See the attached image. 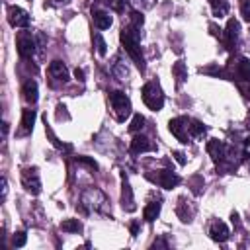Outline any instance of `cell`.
Masks as SVG:
<instances>
[{
    "label": "cell",
    "mask_w": 250,
    "mask_h": 250,
    "mask_svg": "<svg viewBox=\"0 0 250 250\" xmlns=\"http://www.w3.org/2000/svg\"><path fill=\"white\" fill-rule=\"evenodd\" d=\"M121 43H123L125 51L129 53V57L139 66V70L143 72L145 70V59H143V53H141V47H139V27H135V25L123 27L121 29Z\"/></svg>",
    "instance_id": "1"
},
{
    "label": "cell",
    "mask_w": 250,
    "mask_h": 250,
    "mask_svg": "<svg viewBox=\"0 0 250 250\" xmlns=\"http://www.w3.org/2000/svg\"><path fill=\"white\" fill-rule=\"evenodd\" d=\"M107 207V199L100 189H86L80 197V209L84 213L88 211H104Z\"/></svg>",
    "instance_id": "2"
},
{
    "label": "cell",
    "mask_w": 250,
    "mask_h": 250,
    "mask_svg": "<svg viewBox=\"0 0 250 250\" xmlns=\"http://www.w3.org/2000/svg\"><path fill=\"white\" fill-rule=\"evenodd\" d=\"M143 102H145L152 111L162 109V105H164L162 88H160L156 82H146V84L143 86Z\"/></svg>",
    "instance_id": "3"
},
{
    "label": "cell",
    "mask_w": 250,
    "mask_h": 250,
    "mask_svg": "<svg viewBox=\"0 0 250 250\" xmlns=\"http://www.w3.org/2000/svg\"><path fill=\"white\" fill-rule=\"evenodd\" d=\"M109 102H111V107H113V113H115L117 121H125L131 115V102L123 92H111Z\"/></svg>",
    "instance_id": "4"
},
{
    "label": "cell",
    "mask_w": 250,
    "mask_h": 250,
    "mask_svg": "<svg viewBox=\"0 0 250 250\" xmlns=\"http://www.w3.org/2000/svg\"><path fill=\"white\" fill-rule=\"evenodd\" d=\"M146 178L152 180L154 184H158L164 189H172V188H176L180 184V176L174 174L172 170H158L156 174H146Z\"/></svg>",
    "instance_id": "5"
},
{
    "label": "cell",
    "mask_w": 250,
    "mask_h": 250,
    "mask_svg": "<svg viewBox=\"0 0 250 250\" xmlns=\"http://www.w3.org/2000/svg\"><path fill=\"white\" fill-rule=\"evenodd\" d=\"M18 53L23 57V59H29L33 57V53L37 51V41L31 37L29 31H20L18 33Z\"/></svg>",
    "instance_id": "6"
},
{
    "label": "cell",
    "mask_w": 250,
    "mask_h": 250,
    "mask_svg": "<svg viewBox=\"0 0 250 250\" xmlns=\"http://www.w3.org/2000/svg\"><path fill=\"white\" fill-rule=\"evenodd\" d=\"M189 119H186V117H176V119H172L170 123H168V127H170V133L180 141V143H188L189 141Z\"/></svg>",
    "instance_id": "7"
},
{
    "label": "cell",
    "mask_w": 250,
    "mask_h": 250,
    "mask_svg": "<svg viewBox=\"0 0 250 250\" xmlns=\"http://www.w3.org/2000/svg\"><path fill=\"white\" fill-rule=\"evenodd\" d=\"M21 184H23V188H25L29 193L37 195V193L41 191V180H39L37 168H23V170H21Z\"/></svg>",
    "instance_id": "8"
},
{
    "label": "cell",
    "mask_w": 250,
    "mask_h": 250,
    "mask_svg": "<svg viewBox=\"0 0 250 250\" xmlns=\"http://www.w3.org/2000/svg\"><path fill=\"white\" fill-rule=\"evenodd\" d=\"M8 21L12 27H27L29 25V16L25 10L18 8V6H12L8 10Z\"/></svg>",
    "instance_id": "9"
},
{
    "label": "cell",
    "mask_w": 250,
    "mask_h": 250,
    "mask_svg": "<svg viewBox=\"0 0 250 250\" xmlns=\"http://www.w3.org/2000/svg\"><path fill=\"white\" fill-rule=\"evenodd\" d=\"M238 33H240V25H238V21H236L234 18L229 20L227 29H225V45H227V49L236 47V43H238Z\"/></svg>",
    "instance_id": "10"
},
{
    "label": "cell",
    "mask_w": 250,
    "mask_h": 250,
    "mask_svg": "<svg viewBox=\"0 0 250 250\" xmlns=\"http://www.w3.org/2000/svg\"><path fill=\"white\" fill-rule=\"evenodd\" d=\"M154 148H156V145H154L148 137H145V135H137V137H133V141H131V152H133V154L148 152V150H154Z\"/></svg>",
    "instance_id": "11"
},
{
    "label": "cell",
    "mask_w": 250,
    "mask_h": 250,
    "mask_svg": "<svg viewBox=\"0 0 250 250\" xmlns=\"http://www.w3.org/2000/svg\"><path fill=\"white\" fill-rule=\"evenodd\" d=\"M47 72H49V78H51L53 82H66V80H68V70H66V66H64L61 61H53V62L49 64Z\"/></svg>",
    "instance_id": "12"
},
{
    "label": "cell",
    "mask_w": 250,
    "mask_h": 250,
    "mask_svg": "<svg viewBox=\"0 0 250 250\" xmlns=\"http://www.w3.org/2000/svg\"><path fill=\"white\" fill-rule=\"evenodd\" d=\"M207 152L215 162H221L225 158V154H227V145L223 141H219V139H211L207 143Z\"/></svg>",
    "instance_id": "13"
},
{
    "label": "cell",
    "mask_w": 250,
    "mask_h": 250,
    "mask_svg": "<svg viewBox=\"0 0 250 250\" xmlns=\"http://www.w3.org/2000/svg\"><path fill=\"white\" fill-rule=\"evenodd\" d=\"M209 236L215 242H225L229 238V227L223 221H213L211 227H209Z\"/></svg>",
    "instance_id": "14"
},
{
    "label": "cell",
    "mask_w": 250,
    "mask_h": 250,
    "mask_svg": "<svg viewBox=\"0 0 250 250\" xmlns=\"http://www.w3.org/2000/svg\"><path fill=\"white\" fill-rule=\"evenodd\" d=\"M121 201H123V209H125V211H135L133 191H131V186H129V182H127L125 176H123V193H121Z\"/></svg>",
    "instance_id": "15"
},
{
    "label": "cell",
    "mask_w": 250,
    "mask_h": 250,
    "mask_svg": "<svg viewBox=\"0 0 250 250\" xmlns=\"http://www.w3.org/2000/svg\"><path fill=\"white\" fill-rule=\"evenodd\" d=\"M92 18H94V23H96L98 29H107L111 25V21H113L111 16L105 10H94L92 12Z\"/></svg>",
    "instance_id": "16"
},
{
    "label": "cell",
    "mask_w": 250,
    "mask_h": 250,
    "mask_svg": "<svg viewBox=\"0 0 250 250\" xmlns=\"http://www.w3.org/2000/svg\"><path fill=\"white\" fill-rule=\"evenodd\" d=\"M21 94H23V100H25L27 104H35V102H37V82H35V80L23 82Z\"/></svg>",
    "instance_id": "17"
},
{
    "label": "cell",
    "mask_w": 250,
    "mask_h": 250,
    "mask_svg": "<svg viewBox=\"0 0 250 250\" xmlns=\"http://www.w3.org/2000/svg\"><path fill=\"white\" fill-rule=\"evenodd\" d=\"M234 76L238 80H250V62L248 59H238V62L234 64Z\"/></svg>",
    "instance_id": "18"
},
{
    "label": "cell",
    "mask_w": 250,
    "mask_h": 250,
    "mask_svg": "<svg viewBox=\"0 0 250 250\" xmlns=\"http://www.w3.org/2000/svg\"><path fill=\"white\" fill-rule=\"evenodd\" d=\"M158 213H160V199H152V201H148V205L145 207V211H143V217H145V221H154L156 217H158Z\"/></svg>",
    "instance_id": "19"
},
{
    "label": "cell",
    "mask_w": 250,
    "mask_h": 250,
    "mask_svg": "<svg viewBox=\"0 0 250 250\" xmlns=\"http://www.w3.org/2000/svg\"><path fill=\"white\" fill-rule=\"evenodd\" d=\"M33 121H35V111L33 109H23L21 111V127H23V133H29L33 129Z\"/></svg>",
    "instance_id": "20"
},
{
    "label": "cell",
    "mask_w": 250,
    "mask_h": 250,
    "mask_svg": "<svg viewBox=\"0 0 250 250\" xmlns=\"http://www.w3.org/2000/svg\"><path fill=\"white\" fill-rule=\"evenodd\" d=\"M209 4H211L213 14H215L217 18H223V16L229 14V2H227V0H209Z\"/></svg>",
    "instance_id": "21"
},
{
    "label": "cell",
    "mask_w": 250,
    "mask_h": 250,
    "mask_svg": "<svg viewBox=\"0 0 250 250\" xmlns=\"http://www.w3.org/2000/svg\"><path fill=\"white\" fill-rule=\"evenodd\" d=\"M189 135L195 137V139H203V135H205V125L199 123L197 119H189Z\"/></svg>",
    "instance_id": "22"
},
{
    "label": "cell",
    "mask_w": 250,
    "mask_h": 250,
    "mask_svg": "<svg viewBox=\"0 0 250 250\" xmlns=\"http://www.w3.org/2000/svg\"><path fill=\"white\" fill-rule=\"evenodd\" d=\"M61 229L64 232H80L82 230V223L78 219H66V221L61 223Z\"/></svg>",
    "instance_id": "23"
},
{
    "label": "cell",
    "mask_w": 250,
    "mask_h": 250,
    "mask_svg": "<svg viewBox=\"0 0 250 250\" xmlns=\"http://www.w3.org/2000/svg\"><path fill=\"white\" fill-rule=\"evenodd\" d=\"M172 72H174V76H176L178 84H182V82L188 78V70H186V64H184L182 61H178V62L172 66Z\"/></svg>",
    "instance_id": "24"
},
{
    "label": "cell",
    "mask_w": 250,
    "mask_h": 250,
    "mask_svg": "<svg viewBox=\"0 0 250 250\" xmlns=\"http://www.w3.org/2000/svg\"><path fill=\"white\" fill-rule=\"evenodd\" d=\"M113 74L117 76V80H127L129 70H127V66H125L121 61H115V64H113Z\"/></svg>",
    "instance_id": "25"
},
{
    "label": "cell",
    "mask_w": 250,
    "mask_h": 250,
    "mask_svg": "<svg viewBox=\"0 0 250 250\" xmlns=\"http://www.w3.org/2000/svg\"><path fill=\"white\" fill-rule=\"evenodd\" d=\"M143 125H145V117L141 115V113H135V117H133V121H131V125H129V131H139V129H143Z\"/></svg>",
    "instance_id": "26"
},
{
    "label": "cell",
    "mask_w": 250,
    "mask_h": 250,
    "mask_svg": "<svg viewBox=\"0 0 250 250\" xmlns=\"http://www.w3.org/2000/svg\"><path fill=\"white\" fill-rule=\"evenodd\" d=\"M94 43H96V49H98V53L104 57L107 49H105V41H104V37H102L100 33H94Z\"/></svg>",
    "instance_id": "27"
},
{
    "label": "cell",
    "mask_w": 250,
    "mask_h": 250,
    "mask_svg": "<svg viewBox=\"0 0 250 250\" xmlns=\"http://www.w3.org/2000/svg\"><path fill=\"white\" fill-rule=\"evenodd\" d=\"M25 240H27V236H25L23 230H20V232H16V234L12 236V244H14L16 248H21V246L25 244Z\"/></svg>",
    "instance_id": "28"
},
{
    "label": "cell",
    "mask_w": 250,
    "mask_h": 250,
    "mask_svg": "<svg viewBox=\"0 0 250 250\" xmlns=\"http://www.w3.org/2000/svg\"><path fill=\"white\" fill-rule=\"evenodd\" d=\"M129 18H131V25H135V27H141V25H143V21H145L143 14H139V12H135V10L131 12V16H129Z\"/></svg>",
    "instance_id": "29"
},
{
    "label": "cell",
    "mask_w": 250,
    "mask_h": 250,
    "mask_svg": "<svg viewBox=\"0 0 250 250\" xmlns=\"http://www.w3.org/2000/svg\"><path fill=\"white\" fill-rule=\"evenodd\" d=\"M240 12L246 21H250V0H240Z\"/></svg>",
    "instance_id": "30"
},
{
    "label": "cell",
    "mask_w": 250,
    "mask_h": 250,
    "mask_svg": "<svg viewBox=\"0 0 250 250\" xmlns=\"http://www.w3.org/2000/svg\"><path fill=\"white\" fill-rule=\"evenodd\" d=\"M76 162H80V164H86V166H90L92 170H96V168H98V164H96L92 158H88V156H76Z\"/></svg>",
    "instance_id": "31"
},
{
    "label": "cell",
    "mask_w": 250,
    "mask_h": 250,
    "mask_svg": "<svg viewBox=\"0 0 250 250\" xmlns=\"http://www.w3.org/2000/svg\"><path fill=\"white\" fill-rule=\"evenodd\" d=\"M123 2H125V0H107V4H109L115 12H121V10H123Z\"/></svg>",
    "instance_id": "32"
},
{
    "label": "cell",
    "mask_w": 250,
    "mask_h": 250,
    "mask_svg": "<svg viewBox=\"0 0 250 250\" xmlns=\"http://www.w3.org/2000/svg\"><path fill=\"white\" fill-rule=\"evenodd\" d=\"M74 76L82 82V80H84V70H82V68H76V70H74Z\"/></svg>",
    "instance_id": "33"
},
{
    "label": "cell",
    "mask_w": 250,
    "mask_h": 250,
    "mask_svg": "<svg viewBox=\"0 0 250 250\" xmlns=\"http://www.w3.org/2000/svg\"><path fill=\"white\" fill-rule=\"evenodd\" d=\"M174 156H176V160H178L180 164H186V158H184V154H182V152H174Z\"/></svg>",
    "instance_id": "34"
},
{
    "label": "cell",
    "mask_w": 250,
    "mask_h": 250,
    "mask_svg": "<svg viewBox=\"0 0 250 250\" xmlns=\"http://www.w3.org/2000/svg\"><path fill=\"white\" fill-rule=\"evenodd\" d=\"M137 230H139V223H131V232L137 234Z\"/></svg>",
    "instance_id": "35"
},
{
    "label": "cell",
    "mask_w": 250,
    "mask_h": 250,
    "mask_svg": "<svg viewBox=\"0 0 250 250\" xmlns=\"http://www.w3.org/2000/svg\"><path fill=\"white\" fill-rule=\"evenodd\" d=\"M145 2H146V6H152V2H154V0H145Z\"/></svg>",
    "instance_id": "36"
},
{
    "label": "cell",
    "mask_w": 250,
    "mask_h": 250,
    "mask_svg": "<svg viewBox=\"0 0 250 250\" xmlns=\"http://www.w3.org/2000/svg\"><path fill=\"white\" fill-rule=\"evenodd\" d=\"M246 96H248V98H250V86H248V90H246Z\"/></svg>",
    "instance_id": "37"
},
{
    "label": "cell",
    "mask_w": 250,
    "mask_h": 250,
    "mask_svg": "<svg viewBox=\"0 0 250 250\" xmlns=\"http://www.w3.org/2000/svg\"><path fill=\"white\" fill-rule=\"evenodd\" d=\"M27 2H31V0H27Z\"/></svg>",
    "instance_id": "38"
},
{
    "label": "cell",
    "mask_w": 250,
    "mask_h": 250,
    "mask_svg": "<svg viewBox=\"0 0 250 250\" xmlns=\"http://www.w3.org/2000/svg\"><path fill=\"white\" fill-rule=\"evenodd\" d=\"M59 2H61V0H59Z\"/></svg>",
    "instance_id": "39"
}]
</instances>
